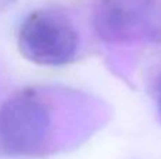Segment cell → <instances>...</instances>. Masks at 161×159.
Masks as SVG:
<instances>
[{"label": "cell", "instance_id": "obj_1", "mask_svg": "<svg viewBox=\"0 0 161 159\" xmlns=\"http://www.w3.org/2000/svg\"><path fill=\"white\" fill-rule=\"evenodd\" d=\"M54 109L44 93L27 89L0 106V154L40 156L50 151Z\"/></svg>", "mask_w": 161, "mask_h": 159}, {"label": "cell", "instance_id": "obj_2", "mask_svg": "<svg viewBox=\"0 0 161 159\" xmlns=\"http://www.w3.org/2000/svg\"><path fill=\"white\" fill-rule=\"evenodd\" d=\"M92 24L109 44H161V7L153 0H97Z\"/></svg>", "mask_w": 161, "mask_h": 159}, {"label": "cell", "instance_id": "obj_3", "mask_svg": "<svg viewBox=\"0 0 161 159\" xmlns=\"http://www.w3.org/2000/svg\"><path fill=\"white\" fill-rule=\"evenodd\" d=\"M78 31L67 16L55 10H36L19 31L20 52L36 65L62 66L75 58Z\"/></svg>", "mask_w": 161, "mask_h": 159}, {"label": "cell", "instance_id": "obj_4", "mask_svg": "<svg viewBox=\"0 0 161 159\" xmlns=\"http://www.w3.org/2000/svg\"><path fill=\"white\" fill-rule=\"evenodd\" d=\"M156 100H157V107H158V111L161 113V73H160V76H158V80H157Z\"/></svg>", "mask_w": 161, "mask_h": 159}]
</instances>
